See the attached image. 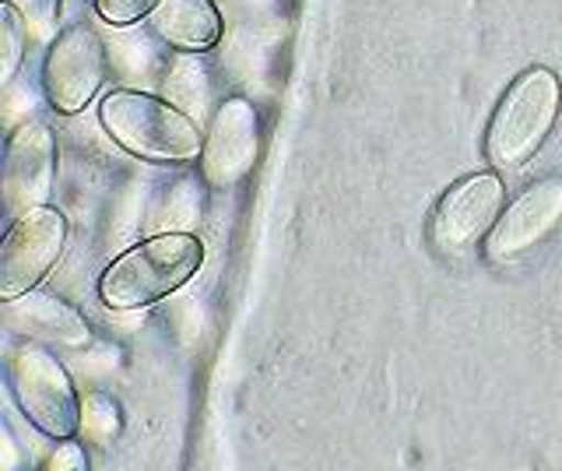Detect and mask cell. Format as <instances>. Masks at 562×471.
Wrapping results in <instances>:
<instances>
[{"instance_id":"4fadbf2b","label":"cell","mask_w":562,"mask_h":471,"mask_svg":"<svg viewBox=\"0 0 562 471\" xmlns=\"http://www.w3.org/2000/svg\"><path fill=\"white\" fill-rule=\"evenodd\" d=\"M4 4L18 14V22L35 43H53L60 36V19H64V0H4Z\"/></svg>"},{"instance_id":"9a60e30c","label":"cell","mask_w":562,"mask_h":471,"mask_svg":"<svg viewBox=\"0 0 562 471\" xmlns=\"http://www.w3.org/2000/svg\"><path fill=\"white\" fill-rule=\"evenodd\" d=\"M25 25L18 22V14L4 4V11H0V60H4V67H0V81H11L18 75V67H22L25 60Z\"/></svg>"},{"instance_id":"3957f363","label":"cell","mask_w":562,"mask_h":471,"mask_svg":"<svg viewBox=\"0 0 562 471\" xmlns=\"http://www.w3.org/2000/svg\"><path fill=\"white\" fill-rule=\"evenodd\" d=\"M99 120L113 142L145 162H193L204 152L198 124L172 102L140 89H113L99 102Z\"/></svg>"},{"instance_id":"30bf717a","label":"cell","mask_w":562,"mask_h":471,"mask_svg":"<svg viewBox=\"0 0 562 471\" xmlns=\"http://www.w3.org/2000/svg\"><path fill=\"white\" fill-rule=\"evenodd\" d=\"M57 134L46 120H29L8 142L4 152V212L8 218H22L32 208H43L57 187Z\"/></svg>"},{"instance_id":"7a4b0ae2","label":"cell","mask_w":562,"mask_h":471,"mask_svg":"<svg viewBox=\"0 0 562 471\" xmlns=\"http://www.w3.org/2000/svg\"><path fill=\"white\" fill-rule=\"evenodd\" d=\"M204 268V243L193 233H162L110 260L99 300L110 310H145L180 292Z\"/></svg>"},{"instance_id":"8fae6325","label":"cell","mask_w":562,"mask_h":471,"mask_svg":"<svg viewBox=\"0 0 562 471\" xmlns=\"http://www.w3.org/2000/svg\"><path fill=\"white\" fill-rule=\"evenodd\" d=\"M4 321L11 330L35 341L64 345V348H81L92 341V324L67 300H60L57 292L46 289H32L25 295H18V300H8Z\"/></svg>"},{"instance_id":"7c38bea8","label":"cell","mask_w":562,"mask_h":471,"mask_svg":"<svg viewBox=\"0 0 562 471\" xmlns=\"http://www.w3.org/2000/svg\"><path fill=\"white\" fill-rule=\"evenodd\" d=\"M151 32L180 54H207L222 43V11L211 0H162L151 11Z\"/></svg>"},{"instance_id":"6da1fadb","label":"cell","mask_w":562,"mask_h":471,"mask_svg":"<svg viewBox=\"0 0 562 471\" xmlns=\"http://www.w3.org/2000/svg\"><path fill=\"white\" fill-rule=\"evenodd\" d=\"M562 116V78L552 67L535 64L506 85L496 110L488 116L482 155L488 169L517 172L549 145Z\"/></svg>"},{"instance_id":"8992f818","label":"cell","mask_w":562,"mask_h":471,"mask_svg":"<svg viewBox=\"0 0 562 471\" xmlns=\"http://www.w3.org/2000/svg\"><path fill=\"white\" fill-rule=\"evenodd\" d=\"M110 75V49L92 25H70L49 43L43 60L46 102L64 116L81 113L99 96Z\"/></svg>"},{"instance_id":"2e32d148","label":"cell","mask_w":562,"mask_h":471,"mask_svg":"<svg viewBox=\"0 0 562 471\" xmlns=\"http://www.w3.org/2000/svg\"><path fill=\"white\" fill-rule=\"evenodd\" d=\"M162 0H95V11L102 22L110 25H134L140 19H151V11Z\"/></svg>"},{"instance_id":"9c48e42d","label":"cell","mask_w":562,"mask_h":471,"mask_svg":"<svg viewBox=\"0 0 562 471\" xmlns=\"http://www.w3.org/2000/svg\"><path fill=\"white\" fill-rule=\"evenodd\" d=\"M562 225V177H541L527 183L506 204L496 229L485 239V257L492 265H514L535 254Z\"/></svg>"},{"instance_id":"5b68a950","label":"cell","mask_w":562,"mask_h":471,"mask_svg":"<svg viewBox=\"0 0 562 471\" xmlns=\"http://www.w3.org/2000/svg\"><path fill=\"white\" fill-rule=\"evenodd\" d=\"M506 212V187L496 169L457 180L429 218V243L439 257H464L496 229Z\"/></svg>"},{"instance_id":"e0dca14e","label":"cell","mask_w":562,"mask_h":471,"mask_svg":"<svg viewBox=\"0 0 562 471\" xmlns=\"http://www.w3.org/2000/svg\"><path fill=\"white\" fill-rule=\"evenodd\" d=\"M43 471H92V468H88V453L78 440H60V447L46 458Z\"/></svg>"},{"instance_id":"ba28073f","label":"cell","mask_w":562,"mask_h":471,"mask_svg":"<svg viewBox=\"0 0 562 471\" xmlns=\"http://www.w3.org/2000/svg\"><path fill=\"white\" fill-rule=\"evenodd\" d=\"M260 159V113L246 96H228L204 134L201 172L211 190H236Z\"/></svg>"},{"instance_id":"5bb4252c","label":"cell","mask_w":562,"mask_h":471,"mask_svg":"<svg viewBox=\"0 0 562 471\" xmlns=\"http://www.w3.org/2000/svg\"><path fill=\"white\" fill-rule=\"evenodd\" d=\"M120 408L113 397L105 394H88L81 401V429L92 444H113L120 436Z\"/></svg>"},{"instance_id":"52a82bcc","label":"cell","mask_w":562,"mask_h":471,"mask_svg":"<svg viewBox=\"0 0 562 471\" xmlns=\"http://www.w3.org/2000/svg\"><path fill=\"white\" fill-rule=\"evenodd\" d=\"M67 233V218L49 204L14 218L4 243H0V300L8 303L40 289L43 278L64 257Z\"/></svg>"},{"instance_id":"277c9868","label":"cell","mask_w":562,"mask_h":471,"mask_svg":"<svg viewBox=\"0 0 562 471\" xmlns=\"http://www.w3.org/2000/svg\"><path fill=\"white\" fill-rule=\"evenodd\" d=\"M8 383L18 408L43 436L75 440V433L81 429V397L53 348L35 341L14 348L8 362Z\"/></svg>"}]
</instances>
